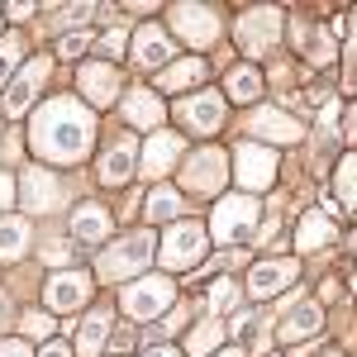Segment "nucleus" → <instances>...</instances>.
I'll return each mask as SVG.
<instances>
[{"mask_svg": "<svg viewBox=\"0 0 357 357\" xmlns=\"http://www.w3.org/2000/svg\"><path fill=\"white\" fill-rule=\"evenodd\" d=\"M29 243V224L24 220H0V262H15Z\"/></svg>", "mask_w": 357, "mask_h": 357, "instance_id": "nucleus-25", "label": "nucleus"}, {"mask_svg": "<svg viewBox=\"0 0 357 357\" xmlns=\"http://www.w3.org/2000/svg\"><path fill=\"white\" fill-rule=\"evenodd\" d=\"M167 57H172V38H167L158 24H148V29H138V62L143 67H162Z\"/></svg>", "mask_w": 357, "mask_h": 357, "instance_id": "nucleus-22", "label": "nucleus"}, {"mask_svg": "<svg viewBox=\"0 0 357 357\" xmlns=\"http://www.w3.org/2000/svg\"><path fill=\"white\" fill-rule=\"evenodd\" d=\"M333 243V215H319V210H310L296 229V248L301 252H319V248Z\"/></svg>", "mask_w": 357, "mask_h": 357, "instance_id": "nucleus-18", "label": "nucleus"}, {"mask_svg": "<svg viewBox=\"0 0 357 357\" xmlns=\"http://www.w3.org/2000/svg\"><path fill=\"white\" fill-rule=\"evenodd\" d=\"M10 200H15V181L0 176V210H10Z\"/></svg>", "mask_w": 357, "mask_h": 357, "instance_id": "nucleus-37", "label": "nucleus"}, {"mask_svg": "<svg viewBox=\"0 0 357 357\" xmlns=\"http://www.w3.org/2000/svg\"><path fill=\"white\" fill-rule=\"evenodd\" d=\"M5 314H10V301H0V319H5Z\"/></svg>", "mask_w": 357, "mask_h": 357, "instance_id": "nucleus-43", "label": "nucleus"}, {"mask_svg": "<svg viewBox=\"0 0 357 357\" xmlns=\"http://www.w3.org/2000/svg\"><path fill=\"white\" fill-rule=\"evenodd\" d=\"M176 153H181V138L176 134H153L148 148H143V176H167L172 162H176Z\"/></svg>", "mask_w": 357, "mask_h": 357, "instance_id": "nucleus-17", "label": "nucleus"}, {"mask_svg": "<svg viewBox=\"0 0 357 357\" xmlns=\"http://www.w3.org/2000/svg\"><path fill=\"white\" fill-rule=\"evenodd\" d=\"M43 257H48V262H57V267H62V262H67V248H62V243H53V248H43Z\"/></svg>", "mask_w": 357, "mask_h": 357, "instance_id": "nucleus-38", "label": "nucleus"}, {"mask_svg": "<svg viewBox=\"0 0 357 357\" xmlns=\"http://www.w3.org/2000/svg\"><path fill=\"white\" fill-rule=\"evenodd\" d=\"M229 96H234V100H257V96H262V77H257L252 67H234V72H229Z\"/></svg>", "mask_w": 357, "mask_h": 357, "instance_id": "nucleus-28", "label": "nucleus"}, {"mask_svg": "<svg viewBox=\"0 0 357 357\" xmlns=\"http://www.w3.org/2000/svg\"><path fill=\"white\" fill-rule=\"evenodd\" d=\"M43 77H48V57H33L24 72L10 82V91H5V114H24L29 105H33V96H38Z\"/></svg>", "mask_w": 357, "mask_h": 357, "instance_id": "nucleus-12", "label": "nucleus"}, {"mask_svg": "<svg viewBox=\"0 0 357 357\" xmlns=\"http://www.w3.org/2000/svg\"><path fill=\"white\" fill-rule=\"evenodd\" d=\"M100 53H105V57H119V53H124V29H110V33L100 38Z\"/></svg>", "mask_w": 357, "mask_h": 357, "instance_id": "nucleus-34", "label": "nucleus"}, {"mask_svg": "<svg viewBox=\"0 0 357 357\" xmlns=\"http://www.w3.org/2000/svg\"><path fill=\"white\" fill-rule=\"evenodd\" d=\"M234 167H238V181L248 191H262V186H272V176H276V153L262 148V143H238L234 148Z\"/></svg>", "mask_w": 357, "mask_h": 357, "instance_id": "nucleus-5", "label": "nucleus"}, {"mask_svg": "<svg viewBox=\"0 0 357 357\" xmlns=\"http://www.w3.org/2000/svg\"><path fill=\"white\" fill-rule=\"evenodd\" d=\"M105 333H110V314L96 310V314L82 324V333H77V357H96V353H100V343H105Z\"/></svg>", "mask_w": 357, "mask_h": 357, "instance_id": "nucleus-24", "label": "nucleus"}, {"mask_svg": "<svg viewBox=\"0 0 357 357\" xmlns=\"http://www.w3.org/2000/svg\"><path fill=\"white\" fill-rule=\"evenodd\" d=\"M205 257V229L200 224H176L162 238V267H195Z\"/></svg>", "mask_w": 357, "mask_h": 357, "instance_id": "nucleus-8", "label": "nucleus"}, {"mask_svg": "<svg viewBox=\"0 0 357 357\" xmlns=\"http://www.w3.org/2000/svg\"><path fill=\"white\" fill-rule=\"evenodd\" d=\"M220 357H243V353H238V348H224V353Z\"/></svg>", "mask_w": 357, "mask_h": 357, "instance_id": "nucleus-42", "label": "nucleus"}, {"mask_svg": "<svg viewBox=\"0 0 357 357\" xmlns=\"http://www.w3.org/2000/svg\"><path fill=\"white\" fill-rule=\"evenodd\" d=\"M181 181H186V191L205 195V191H220L224 186V153L220 148H200L186 158V172H181Z\"/></svg>", "mask_w": 357, "mask_h": 357, "instance_id": "nucleus-10", "label": "nucleus"}, {"mask_svg": "<svg viewBox=\"0 0 357 357\" xmlns=\"http://www.w3.org/2000/svg\"><path fill=\"white\" fill-rule=\"evenodd\" d=\"M200 77H205V62H200V57H186L181 67H167L162 77H158V86H162V91H181V86L200 82Z\"/></svg>", "mask_w": 357, "mask_h": 357, "instance_id": "nucleus-27", "label": "nucleus"}, {"mask_svg": "<svg viewBox=\"0 0 357 357\" xmlns=\"http://www.w3.org/2000/svg\"><path fill=\"white\" fill-rule=\"evenodd\" d=\"M333 186H338V200H343V205L357 215V158H343V162H338Z\"/></svg>", "mask_w": 357, "mask_h": 357, "instance_id": "nucleus-29", "label": "nucleus"}, {"mask_svg": "<svg viewBox=\"0 0 357 357\" xmlns=\"http://www.w3.org/2000/svg\"><path fill=\"white\" fill-rule=\"evenodd\" d=\"M38 357H72V348H67V343H48Z\"/></svg>", "mask_w": 357, "mask_h": 357, "instance_id": "nucleus-39", "label": "nucleus"}, {"mask_svg": "<svg viewBox=\"0 0 357 357\" xmlns=\"http://www.w3.org/2000/svg\"><path fill=\"white\" fill-rule=\"evenodd\" d=\"M252 220H257V200L252 195H224L220 210H215V238L234 243V238H243L252 229Z\"/></svg>", "mask_w": 357, "mask_h": 357, "instance_id": "nucleus-6", "label": "nucleus"}, {"mask_svg": "<svg viewBox=\"0 0 357 357\" xmlns=\"http://www.w3.org/2000/svg\"><path fill=\"white\" fill-rule=\"evenodd\" d=\"M57 200H62V186H57L53 172H43V167H33V172H24V205L29 210H57Z\"/></svg>", "mask_w": 357, "mask_h": 357, "instance_id": "nucleus-15", "label": "nucleus"}, {"mask_svg": "<svg viewBox=\"0 0 357 357\" xmlns=\"http://www.w3.org/2000/svg\"><path fill=\"white\" fill-rule=\"evenodd\" d=\"M176 119H181L191 134H215V129L224 124V96H215V91L186 96V100L176 105Z\"/></svg>", "mask_w": 357, "mask_h": 357, "instance_id": "nucleus-7", "label": "nucleus"}, {"mask_svg": "<svg viewBox=\"0 0 357 357\" xmlns=\"http://www.w3.org/2000/svg\"><path fill=\"white\" fill-rule=\"evenodd\" d=\"M319 329H324V310H319V305H296V310H291V319L281 324V338H286V343H296V338L319 333Z\"/></svg>", "mask_w": 357, "mask_h": 357, "instance_id": "nucleus-23", "label": "nucleus"}, {"mask_svg": "<svg viewBox=\"0 0 357 357\" xmlns=\"http://www.w3.org/2000/svg\"><path fill=\"white\" fill-rule=\"evenodd\" d=\"M348 138H353V143H357V105H353V110H348Z\"/></svg>", "mask_w": 357, "mask_h": 357, "instance_id": "nucleus-40", "label": "nucleus"}, {"mask_svg": "<svg viewBox=\"0 0 357 357\" xmlns=\"http://www.w3.org/2000/svg\"><path fill=\"white\" fill-rule=\"evenodd\" d=\"M172 301H176V286L167 276H138L134 286H124V296H119L124 314H134V319H158Z\"/></svg>", "mask_w": 357, "mask_h": 357, "instance_id": "nucleus-2", "label": "nucleus"}, {"mask_svg": "<svg viewBox=\"0 0 357 357\" xmlns=\"http://www.w3.org/2000/svg\"><path fill=\"white\" fill-rule=\"evenodd\" d=\"M172 24H176V33H181L186 43H195V48H205V43L220 38V20H215L210 5H176V10H172Z\"/></svg>", "mask_w": 357, "mask_h": 357, "instance_id": "nucleus-9", "label": "nucleus"}, {"mask_svg": "<svg viewBox=\"0 0 357 357\" xmlns=\"http://www.w3.org/2000/svg\"><path fill=\"white\" fill-rule=\"evenodd\" d=\"M15 62H20V38L10 33V38H0V86L15 77Z\"/></svg>", "mask_w": 357, "mask_h": 357, "instance_id": "nucleus-31", "label": "nucleus"}, {"mask_svg": "<svg viewBox=\"0 0 357 357\" xmlns=\"http://www.w3.org/2000/svg\"><path fill=\"white\" fill-rule=\"evenodd\" d=\"M176 210H181V195L172 191V186H153V195L143 200L148 220H176Z\"/></svg>", "mask_w": 357, "mask_h": 357, "instance_id": "nucleus-26", "label": "nucleus"}, {"mask_svg": "<svg viewBox=\"0 0 357 357\" xmlns=\"http://www.w3.org/2000/svg\"><path fill=\"white\" fill-rule=\"evenodd\" d=\"M143 357H181L176 348H153V353H143Z\"/></svg>", "mask_w": 357, "mask_h": 357, "instance_id": "nucleus-41", "label": "nucleus"}, {"mask_svg": "<svg viewBox=\"0 0 357 357\" xmlns=\"http://www.w3.org/2000/svg\"><path fill=\"white\" fill-rule=\"evenodd\" d=\"M296 281V262L291 257H272V262H257L252 276H248V291L257 296V301H272L276 291H286Z\"/></svg>", "mask_w": 357, "mask_h": 357, "instance_id": "nucleus-11", "label": "nucleus"}, {"mask_svg": "<svg viewBox=\"0 0 357 357\" xmlns=\"http://www.w3.org/2000/svg\"><path fill=\"white\" fill-rule=\"evenodd\" d=\"M29 143L48 162H82L96 143V119L77 96H53L29 124Z\"/></svg>", "mask_w": 357, "mask_h": 357, "instance_id": "nucleus-1", "label": "nucleus"}, {"mask_svg": "<svg viewBox=\"0 0 357 357\" xmlns=\"http://www.w3.org/2000/svg\"><path fill=\"white\" fill-rule=\"evenodd\" d=\"M129 176H134V143L119 138L110 153H105V162H100V181H105V186H124Z\"/></svg>", "mask_w": 357, "mask_h": 357, "instance_id": "nucleus-19", "label": "nucleus"}, {"mask_svg": "<svg viewBox=\"0 0 357 357\" xmlns=\"http://www.w3.org/2000/svg\"><path fill=\"white\" fill-rule=\"evenodd\" d=\"M252 134H262L267 143H296L305 129H301V119H291L286 110H257L252 114Z\"/></svg>", "mask_w": 357, "mask_h": 357, "instance_id": "nucleus-16", "label": "nucleus"}, {"mask_svg": "<svg viewBox=\"0 0 357 357\" xmlns=\"http://www.w3.org/2000/svg\"><path fill=\"white\" fill-rule=\"evenodd\" d=\"M82 96L91 105H110L114 96H119V72H114L110 62H86L82 67Z\"/></svg>", "mask_w": 357, "mask_h": 357, "instance_id": "nucleus-14", "label": "nucleus"}, {"mask_svg": "<svg viewBox=\"0 0 357 357\" xmlns=\"http://www.w3.org/2000/svg\"><path fill=\"white\" fill-rule=\"evenodd\" d=\"M124 119L143 124V129H158L162 124V100L153 91H134V96H124Z\"/></svg>", "mask_w": 357, "mask_h": 357, "instance_id": "nucleus-20", "label": "nucleus"}, {"mask_svg": "<svg viewBox=\"0 0 357 357\" xmlns=\"http://www.w3.org/2000/svg\"><path fill=\"white\" fill-rule=\"evenodd\" d=\"M353 291H357V281H353Z\"/></svg>", "mask_w": 357, "mask_h": 357, "instance_id": "nucleus-46", "label": "nucleus"}, {"mask_svg": "<svg viewBox=\"0 0 357 357\" xmlns=\"http://www.w3.org/2000/svg\"><path fill=\"white\" fill-rule=\"evenodd\" d=\"M276 33H281V10H248L234 29V38L248 57H262L276 43Z\"/></svg>", "mask_w": 357, "mask_h": 357, "instance_id": "nucleus-3", "label": "nucleus"}, {"mask_svg": "<svg viewBox=\"0 0 357 357\" xmlns=\"http://www.w3.org/2000/svg\"><path fill=\"white\" fill-rule=\"evenodd\" d=\"M348 248H357V234H353V238H348Z\"/></svg>", "mask_w": 357, "mask_h": 357, "instance_id": "nucleus-44", "label": "nucleus"}, {"mask_svg": "<svg viewBox=\"0 0 357 357\" xmlns=\"http://www.w3.org/2000/svg\"><path fill=\"white\" fill-rule=\"evenodd\" d=\"M24 333L29 338H48L53 333V319L48 314H24Z\"/></svg>", "mask_w": 357, "mask_h": 357, "instance_id": "nucleus-33", "label": "nucleus"}, {"mask_svg": "<svg viewBox=\"0 0 357 357\" xmlns=\"http://www.w3.org/2000/svg\"><path fill=\"white\" fill-rule=\"evenodd\" d=\"M220 333H224V324H215V319H210V324H200V329L186 338V353H191V357H205L215 343H220Z\"/></svg>", "mask_w": 357, "mask_h": 357, "instance_id": "nucleus-30", "label": "nucleus"}, {"mask_svg": "<svg viewBox=\"0 0 357 357\" xmlns=\"http://www.w3.org/2000/svg\"><path fill=\"white\" fill-rule=\"evenodd\" d=\"M148 257H153V238H148V234H129V238H119L114 248H105L100 272L110 276V281H119V276H134Z\"/></svg>", "mask_w": 357, "mask_h": 357, "instance_id": "nucleus-4", "label": "nucleus"}, {"mask_svg": "<svg viewBox=\"0 0 357 357\" xmlns=\"http://www.w3.org/2000/svg\"><path fill=\"white\" fill-rule=\"evenodd\" d=\"M0 357H29V343L10 338V343H0Z\"/></svg>", "mask_w": 357, "mask_h": 357, "instance_id": "nucleus-36", "label": "nucleus"}, {"mask_svg": "<svg viewBox=\"0 0 357 357\" xmlns=\"http://www.w3.org/2000/svg\"><path fill=\"white\" fill-rule=\"evenodd\" d=\"M324 357H338V353H324Z\"/></svg>", "mask_w": 357, "mask_h": 357, "instance_id": "nucleus-45", "label": "nucleus"}, {"mask_svg": "<svg viewBox=\"0 0 357 357\" xmlns=\"http://www.w3.org/2000/svg\"><path fill=\"white\" fill-rule=\"evenodd\" d=\"M229 301H234V281H215V291H210V305H215V310H229Z\"/></svg>", "mask_w": 357, "mask_h": 357, "instance_id": "nucleus-35", "label": "nucleus"}, {"mask_svg": "<svg viewBox=\"0 0 357 357\" xmlns=\"http://www.w3.org/2000/svg\"><path fill=\"white\" fill-rule=\"evenodd\" d=\"M72 234H77L82 243H100V238L110 234V215H105V205H82V210L72 215Z\"/></svg>", "mask_w": 357, "mask_h": 357, "instance_id": "nucleus-21", "label": "nucleus"}, {"mask_svg": "<svg viewBox=\"0 0 357 357\" xmlns=\"http://www.w3.org/2000/svg\"><path fill=\"white\" fill-rule=\"evenodd\" d=\"M91 301V276L86 272H57L48 281V305L53 310H82Z\"/></svg>", "mask_w": 357, "mask_h": 357, "instance_id": "nucleus-13", "label": "nucleus"}, {"mask_svg": "<svg viewBox=\"0 0 357 357\" xmlns=\"http://www.w3.org/2000/svg\"><path fill=\"white\" fill-rule=\"evenodd\" d=\"M86 48H91V33H67V38L57 43V53H62V57H82Z\"/></svg>", "mask_w": 357, "mask_h": 357, "instance_id": "nucleus-32", "label": "nucleus"}]
</instances>
